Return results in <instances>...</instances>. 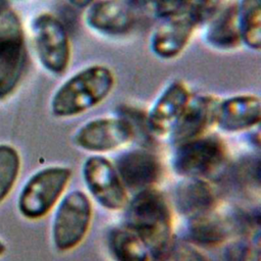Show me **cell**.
Returning a JSON list of instances; mask_svg holds the SVG:
<instances>
[{"label":"cell","mask_w":261,"mask_h":261,"mask_svg":"<svg viewBox=\"0 0 261 261\" xmlns=\"http://www.w3.org/2000/svg\"><path fill=\"white\" fill-rule=\"evenodd\" d=\"M173 166L177 173L200 177L216 170L224 161L226 148L215 135H204L176 146Z\"/></svg>","instance_id":"cell-8"},{"label":"cell","mask_w":261,"mask_h":261,"mask_svg":"<svg viewBox=\"0 0 261 261\" xmlns=\"http://www.w3.org/2000/svg\"><path fill=\"white\" fill-rule=\"evenodd\" d=\"M92 217L89 198L81 191L68 193L60 202L52 223V239L59 251L75 248L86 237Z\"/></svg>","instance_id":"cell-6"},{"label":"cell","mask_w":261,"mask_h":261,"mask_svg":"<svg viewBox=\"0 0 261 261\" xmlns=\"http://www.w3.org/2000/svg\"><path fill=\"white\" fill-rule=\"evenodd\" d=\"M226 261H260V251L246 243H236L226 250Z\"/></svg>","instance_id":"cell-24"},{"label":"cell","mask_w":261,"mask_h":261,"mask_svg":"<svg viewBox=\"0 0 261 261\" xmlns=\"http://www.w3.org/2000/svg\"><path fill=\"white\" fill-rule=\"evenodd\" d=\"M197 28L187 11L160 19L150 36L151 52L162 60L177 58L190 44Z\"/></svg>","instance_id":"cell-11"},{"label":"cell","mask_w":261,"mask_h":261,"mask_svg":"<svg viewBox=\"0 0 261 261\" xmlns=\"http://www.w3.org/2000/svg\"><path fill=\"white\" fill-rule=\"evenodd\" d=\"M20 170V156L10 145L0 144V204L13 189Z\"/></svg>","instance_id":"cell-21"},{"label":"cell","mask_w":261,"mask_h":261,"mask_svg":"<svg viewBox=\"0 0 261 261\" xmlns=\"http://www.w3.org/2000/svg\"><path fill=\"white\" fill-rule=\"evenodd\" d=\"M108 244L116 261H148L149 250L132 229L114 228L109 233Z\"/></svg>","instance_id":"cell-19"},{"label":"cell","mask_w":261,"mask_h":261,"mask_svg":"<svg viewBox=\"0 0 261 261\" xmlns=\"http://www.w3.org/2000/svg\"><path fill=\"white\" fill-rule=\"evenodd\" d=\"M191 97V90L184 81L169 82L157 96L146 115L149 132L157 137L170 135Z\"/></svg>","instance_id":"cell-10"},{"label":"cell","mask_w":261,"mask_h":261,"mask_svg":"<svg viewBox=\"0 0 261 261\" xmlns=\"http://www.w3.org/2000/svg\"><path fill=\"white\" fill-rule=\"evenodd\" d=\"M8 2L6 0H0V16L6 11L8 10Z\"/></svg>","instance_id":"cell-27"},{"label":"cell","mask_w":261,"mask_h":261,"mask_svg":"<svg viewBox=\"0 0 261 261\" xmlns=\"http://www.w3.org/2000/svg\"><path fill=\"white\" fill-rule=\"evenodd\" d=\"M260 118L261 101L259 96L244 93L219 99L215 124L222 130L237 133L254 127L260 122Z\"/></svg>","instance_id":"cell-14"},{"label":"cell","mask_w":261,"mask_h":261,"mask_svg":"<svg viewBox=\"0 0 261 261\" xmlns=\"http://www.w3.org/2000/svg\"><path fill=\"white\" fill-rule=\"evenodd\" d=\"M27 61L24 33L18 15L6 10L0 16V99L17 87Z\"/></svg>","instance_id":"cell-5"},{"label":"cell","mask_w":261,"mask_h":261,"mask_svg":"<svg viewBox=\"0 0 261 261\" xmlns=\"http://www.w3.org/2000/svg\"><path fill=\"white\" fill-rule=\"evenodd\" d=\"M127 222L149 252L163 256L171 238V215L164 198L156 191H141L129 205Z\"/></svg>","instance_id":"cell-2"},{"label":"cell","mask_w":261,"mask_h":261,"mask_svg":"<svg viewBox=\"0 0 261 261\" xmlns=\"http://www.w3.org/2000/svg\"><path fill=\"white\" fill-rule=\"evenodd\" d=\"M31 30L40 64L53 75L63 74L71 60V43L63 22L50 12H42L32 20Z\"/></svg>","instance_id":"cell-3"},{"label":"cell","mask_w":261,"mask_h":261,"mask_svg":"<svg viewBox=\"0 0 261 261\" xmlns=\"http://www.w3.org/2000/svg\"><path fill=\"white\" fill-rule=\"evenodd\" d=\"M115 166L122 185L140 192L148 190L158 181L162 171L158 158L143 149H135L121 154Z\"/></svg>","instance_id":"cell-15"},{"label":"cell","mask_w":261,"mask_h":261,"mask_svg":"<svg viewBox=\"0 0 261 261\" xmlns=\"http://www.w3.org/2000/svg\"><path fill=\"white\" fill-rule=\"evenodd\" d=\"M219 99L210 94L192 95L169 135L173 144L177 146L206 135L215 124Z\"/></svg>","instance_id":"cell-13"},{"label":"cell","mask_w":261,"mask_h":261,"mask_svg":"<svg viewBox=\"0 0 261 261\" xmlns=\"http://www.w3.org/2000/svg\"><path fill=\"white\" fill-rule=\"evenodd\" d=\"M71 5L79 8H86L94 0H67Z\"/></svg>","instance_id":"cell-26"},{"label":"cell","mask_w":261,"mask_h":261,"mask_svg":"<svg viewBox=\"0 0 261 261\" xmlns=\"http://www.w3.org/2000/svg\"><path fill=\"white\" fill-rule=\"evenodd\" d=\"M85 182L95 199L105 208L119 210L126 203V193L115 167L102 156L89 157L83 167Z\"/></svg>","instance_id":"cell-9"},{"label":"cell","mask_w":261,"mask_h":261,"mask_svg":"<svg viewBox=\"0 0 261 261\" xmlns=\"http://www.w3.org/2000/svg\"><path fill=\"white\" fill-rule=\"evenodd\" d=\"M135 136L126 117L102 116L81 125L73 135V143L87 152L105 153L125 146Z\"/></svg>","instance_id":"cell-7"},{"label":"cell","mask_w":261,"mask_h":261,"mask_svg":"<svg viewBox=\"0 0 261 261\" xmlns=\"http://www.w3.org/2000/svg\"><path fill=\"white\" fill-rule=\"evenodd\" d=\"M237 16L242 44L252 51L261 49V0H238Z\"/></svg>","instance_id":"cell-18"},{"label":"cell","mask_w":261,"mask_h":261,"mask_svg":"<svg viewBox=\"0 0 261 261\" xmlns=\"http://www.w3.org/2000/svg\"><path fill=\"white\" fill-rule=\"evenodd\" d=\"M189 0H146L152 12L159 18H165L187 11Z\"/></svg>","instance_id":"cell-23"},{"label":"cell","mask_w":261,"mask_h":261,"mask_svg":"<svg viewBox=\"0 0 261 261\" xmlns=\"http://www.w3.org/2000/svg\"><path fill=\"white\" fill-rule=\"evenodd\" d=\"M71 176L66 166L54 165L40 169L23 185L17 200L18 211L28 219L45 216L63 193Z\"/></svg>","instance_id":"cell-4"},{"label":"cell","mask_w":261,"mask_h":261,"mask_svg":"<svg viewBox=\"0 0 261 261\" xmlns=\"http://www.w3.org/2000/svg\"><path fill=\"white\" fill-rule=\"evenodd\" d=\"M203 27H205L204 41L214 50L232 51L243 45L236 2L227 3L219 13Z\"/></svg>","instance_id":"cell-16"},{"label":"cell","mask_w":261,"mask_h":261,"mask_svg":"<svg viewBox=\"0 0 261 261\" xmlns=\"http://www.w3.org/2000/svg\"><path fill=\"white\" fill-rule=\"evenodd\" d=\"M174 261H209L199 250L188 244H178L174 251Z\"/></svg>","instance_id":"cell-25"},{"label":"cell","mask_w":261,"mask_h":261,"mask_svg":"<svg viewBox=\"0 0 261 261\" xmlns=\"http://www.w3.org/2000/svg\"><path fill=\"white\" fill-rule=\"evenodd\" d=\"M4 251H5V245H4V243L0 240V257L3 255Z\"/></svg>","instance_id":"cell-28"},{"label":"cell","mask_w":261,"mask_h":261,"mask_svg":"<svg viewBox=\"0 0 261 261\" xmlns=\"http://www.w3.org/2000/svg\"><path fill=\"white\" fill-rule=\"evenodd\" d=\"M175 201L178 210L193 218L209 213L215 204V195L207 182L190 177L176 188Z\"/></svg>","instance_id":"cell-17"},{"label":"cell","mask_w":261,"mask_h":261,"mask_svg":"<svg viewBox=\"0 0 261 261\" xmlns=\"http://www.w3.org/2000/svg\"><path fill=\"white\" fill-rule=\"evenodd\" d=\"M189 233L197 243L216 245L225 239L226 229L218 218L210 216L207 213L191 218Z\"/></svg>","instance_id":"cell-20"},{"label":"cell","mask_w":261,"mask_h":261,"mask_svg":"<svg viewBox=\"0 0 261 261\" xmlns=\"http://www.w3.org/2000/svg\"><path fill=\"white\" fill-rule=\"evenodd\" d=\"M115 87V74L106 64L87 65L67 79L51 97L50 109L54 116H79L105 101Z\"/></svg>","instance_id":"cell-1"},{"label":"cell","mask_w":261,"mask_h":261,"mask_svg":"<svg viewBox=\"0 0 261 261\" xmlns=\"http://www.w3.org/2000/svg\"><path fill=\"white\" fill-rule=\"evenodd\" d=\"M227 3V0H189L187 13L198 27L204 25L219 13Z\"/></svg>","instance_id":"cell-22"},{"label":"cell","mask_w":261,"mask_h":261,"mask_svg":"<svg viewBox=\"0 0 261 261\" xmlns=\"http://www.w3.org/2000/svg\"><path fill=\"white\" fill-rule=\"evenodd\" d=\"M84 21L98 35L120 37L132 31L135 15L125 0H94L85 8Z\"/></svg>","instance_id":"cell-12"}]
</instances>
